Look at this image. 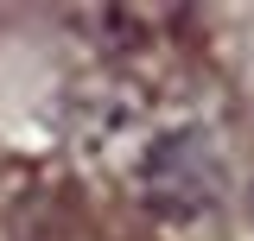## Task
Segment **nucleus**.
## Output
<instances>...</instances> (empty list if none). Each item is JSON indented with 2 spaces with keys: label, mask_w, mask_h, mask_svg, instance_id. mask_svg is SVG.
I'll return each instance as SVG.
<instances>
[]
</instances>
